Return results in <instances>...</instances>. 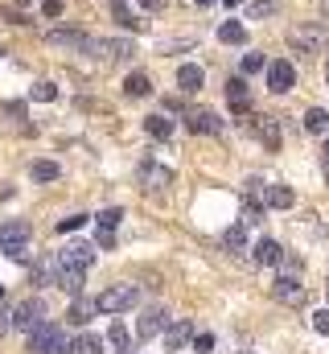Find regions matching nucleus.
I'll return each mask as SVG.
<instances>
[{
  "label": "nucleus",
  "mask_w": 329,
  "mask_h": 354,
  "mask_svg": "<svg viewBox=\"0 0 329 354\" xmlns=\"http://www.w3.org/2000/svg\"><path fill=\"white\" fill-rule=\"evenodd\" d=\"M25 239H29V223H25V218H12V223L0 227V248H8V243H25Z\"/></svg>",
  "instance_id": "14"
},
{
  "label": "nucleus",
  "mask_w": 329,
  "mask_h": 354,
  "mask_svg": "<svg viewBox=\"0 0 329 354\" xmlns=\"http://www.w3.org/2000/svg\"><path fill=\"white\" fill-rule=\"evenodd\" d=\"M58 264L62 268H86L95 264V248L91 243H70V248H62V256H58Z\"/></svg>",
  "instance_id": "7"
},
{
  "label": "nucleus",
  "mask_w": 329,
  "mask_h": 354,
  "mask_svg": "<svg viewBox=\"0 0 329 354\" xmlns=\"http://www.w3.org/2000/svg\"><path fill=\"white\" fill-rule=\"evenodd\" d=\"M140 8H164V0H136Z\"/></svg>",
  "instance_id": "41"
},
{
  "label": "nucleus",
  "mask_w": 329,
  "mask_h": 354,
  "mask_svg": "<svg viewBox=\"0 0 329 354\" xmlns=\"http://www.w3.org/2000/svg\"><path fill=\"white\" fill-rule=\"evenodd\" d=\"M288 46L297 54H321L329 46V29L326 25H297V29H288Z\"/></svg>",
  "instance_id": "1"
},
{
  "label": "nucleus",
  "mask_w": 329,
  "mask_h": 354,
  "mask_svg": "<svg viewBox=\"0 0 329 354\" xmlns=\"http://www.w3.org/2000/svg\"><path fill=\"white\" fill-rule=\"evenodd\" d=\"M41 12H46V17H62V0H46Z\"/></svg>",
  "instance_id": "40"
},
{
  "label": "nucleus",
  "mask_w": 329,
  "mask_h": 354,
  "mask_svg": "<svg viewBox=\"0 0 329 354\" xmlns=\"http://www.w3.org/2000/svg\"><path fill=\"white\" fill-rule=\"evenodd\" d=\"M263 202L276 206V210H288V206L297 202V194H292L288 185H267V189H263Z\"/></svg>",
  "instance_id": "16"
},
{
  "label": "nucleus",
  "mask_w": 329,
  "mask_h": 354,
  "mask_svg": "<svg viewBox=\"0 0 329 354\" xmlns=\"http://www.w3.org/2000/svg\"><path fill=\"white\" fill-rule=\"evenodd\" d=\"M128 330L120 326V322H111V330H107V346H111V354H128Z\"/></svg>",
  "instance_id": "25"
},
{
  "label": "nucleus",
  "mask_w": 329,
  "mask_h": 354,
  "mask_svg": "<svg viewBox=\"0 0 329 354\" xmlns=\"http://www.w3.org/2000/svg\"><path fill=\"white\" fill-rule=\"evenodd\" d=\"M223 248H227V252H235V256H239V252H247V231L239 227V223L223 231Z\"/></svg>",
  "instance_id": "22"
},
{
  "label": "nucleus",
  "mask_w": 329,
  "mask_h": 354,
  "mask_svg": "<svg viewBox=\"0 0 329 354\" xmlns=\"http://www.w3.org/2000/svg\"><path fill=\"white\" fill-rule=\"evenodd\" d=\"M0 297H4V288H0Z\"/></svg>",
  "instance_id": "46"
},
{
  "label": "nucleus",
  "mask_w": 329,
  "mask_h": 354,
  "mask_svg": "<svg viewBox=\"0 0 329 354\" xmlns=\"http://www.w3.org/2000/svg\"><path fill=\"white\" fill-rule=\"evenodd\" d=\"M169 322H173V317H169L164 309H149V313L140 317V342H144V338H153V334H157L161 326H169Z\"/></svg>",
  "instance_id": "15"
},
{
  "label": "nucleus",
  "mask_w": 329,
  "mask_h": 354,
  "mask_svg": "<svg viewBox=\"0 0 329 354\" xmlns=\"http://www.w3.org/2000/svg\"><path fill=\"white\" fill-rule=\"evenodd\" d=\"M58 288H66V292H82V268H62L58 264Z\"/></svg>",
  "instance_id": "21"
},
{
  "label": "nucleus",
  "mask_w": 329,
  "mask_h": 354,
  "mask_svg": "<svg viewBox=\"0 0 329 354\" xmlns=\"http://www.w3.org/2000/svg\"><path fill=\"white\" fill-rule=\"evenodd\" d=\"M4 256H8V260H17V264H29V248H25V243H8V248H4Z\"/></svg>",
  "instance_id": "33"
},
{
  "label": "nucleus",
  "mask_w": 329,
  "mask_h": 354,
  "mask_svg": "<svg viewBox=\"0 0 329 354\" xmlns=\"http://www.w3.org/2000/svg\"><path fill=\"white\" fill-rule=\"evenodd\" d=\"M227 103H231V111H239V115L251 111V91H247L243 79H231V83H227Z\"/></svg>",
  "instance_id": "11"
},
{
  "label": "nucleus",
  "mask_w": 329,
  "mask_h": 354,
  "mask_svg": "<svg viewBox=\"0 0 329 354\" xmlns=\"http://www.w3.org/2000/svg\"><path fill=\"white\" fill-rule=\"evenodd\" d=\"M243 71H247V75L263 71V54H247V58H243Z\"/></svg>",
  "instance_id": "37"
},
{
  "label": "nucleus",
  "mask_w": 329,
  "mask_h": 354,
  "mask_svg": "<svg viewBox=\"0 0 329 354\" xmlns=\"http://www.w3.org/2000/svg\"><path fill=\"white\" fill-rule=\"evenodd\" d=\"M194 351H198V354H210V351H214V338H210V334H198V338H194Z\"/></svg>",
  "instance_id": "38"
},
{
  "label": "nucleus",
  "mask_w": 329,
  "mask_h": 354,
  "mask_svg": "<svg viewBox=\"0 0 329 354\" xmlns=\"http://www.w3.org/2000/svg\"><path fill=\"white\" fill-rule=\"evenodd\" d=\"M82 223H86V214H79V210H75L70 218H62V223H58V231H62V235H66V231H79Z\"/></svg>",
  "instance_id": "35"
},
{
  "label": "nucleus",
  "mask_w": 329,
  "mask_h": 354,
  "mask_svg": "<svg viewBox=\"0 0 329 354\" xmlns=\"http://www.w3.org/2000/svg\"><path fill=\"white\" fill-rule=\"evenodd\" d=\"M0 54H4V50H0Z\"/></svg>",
  "instance_id": "47"
},
{
  "label": "nucleus",
  "mask_w": 329,
  "mask_h": 354,
  "mask_svg": "<svg viewBox=\"0 0 329 354\" xmlns=\"http://www.w3.org/2000/svg\"><path fill=\"white\" fill-rule=\"evenodd\" d=\"M70 354H103V338H95V334H79V338L70 342Z\"/></svg>",
  "instance_id": "27"
},
{
  "label": "nucleus",
  "mask_w": 329,
  "mask_h": 354,
  "mask_svg": "<svg viewBox=\"0 0 329 354\" xmlns=\"http://www.w3.org/2000/svg\"><path fill=\"white\" fill-rule=\"evenodd\" d=\"M292 83H297L292 62H284V58H280V62H272V66H267V87L276 91V95H288V91H292Z\"/></svg>",
  "instance_id": "6"
},
{
  "label": "nucleus",
  "mask_w": 329,
  "mask_h": 354,
  "mask_svg": "<svg viewBox=\"0 0 329 354\" xmlns=\"http://www.w3.org/2000/svg\"><path fill=\"white\" fill-rule=\"evenodd\" d=\"M41 322H46V301H37V297L21 301V305L12 309V326H17L21 334H33V330H37Z\"/></svg>",
  "instance_id": "4"
},
{
  "label": "nucleus",
  "mask_w": 329,
  "mask_h": 354,
  "mask_svg": "<svg viewBox=\"0 0 329 354\" xmlns=\"http://www.w3.org/2000/svg\"><path fill=\"white\" fill-rule=\"evenodd\" d=\"M218 41H227V46H243V41H247V29L239 25V21H223Z\"/></svg>",
  "instance_id": "24"
},
{
  "label": "nucleus",
  "mask_w": 329,
  "mask_h": 354,
  "mask_svg": "<svg viewBox=\"0 0 329 354\" xmlns=\"http://www.w3.org/2000/svg\"><path fill=\"white\" fill-rule=\"evenodd\" d=\"M305 132H329V111L326 107H309V111H305Z\"/></svg>",
  "instance_id": "26"
},
{
  "label": "nucleus",
  "mask_w": 329,
  "mask_h": 354,
  "mask_svg": "<svg viewBox=\"0 0 329 354\" xmlns=\"http://www.w3.org/2000/svg\"><path fill=\"white\" fill-rule=\"evenodd\" d=\"M276 8H280V0H255L251 4V17H272Z\"/></svg>",
  "instance_id": "34"
},
{
  "label": "nucleus",
  "mask_w": 329,
  "mask_h": 354,
  "mask_svg": "<svg viewBox=\"0 0 329 354\" xmlns=\"http://www.w3.org/2000/svg\"><path fill=\"white\" fill-rule=\"evenodd\" d=\"M272 292H276V301H288V305H301V301H305V288H301L292 276H280V280L272 284Z\"/></svg>",
  "instance_id": "12"
},
{
  "label": "nucleus",
  "mask_w": 329,
  "mask_h": 354,
  "mask_svg": "<svg viewBox=\"0 0 329 354\" xmlns=\"http://www.w3.org/2000/svg\"><path fill=\"white\" fill-rule=\"evenodd\" d=\"M326 79H329V62H326Z\"/></svg>",
  "instance_id": "45"
},
{
  "label": "nucleus",
  "mask_w": 329,
  "mask_h": 354,
  "mask_svg": "<svg viewBox=\"0 0 329 354\" xmlns=\"http://www.w3.org/2000/svg\"><path fill=\"white\" fill-rule=\"evenodd\" d=\"M185 128H189V132H218L223 120H218L214 111H206V107H189V111H185Z\"/></svg>",
  "instance_id": "8"
},
{
  "label": "nucleus",
  "mask_w": 329,
  "mask_h": 354,
  "mask_svg": "<svg viewBox=\"0 0 329 354\" xmlns=\"http://www.w3.org/2000/svg\"><path fill=\"white\" fill-rule=\"evenodd\" d=\"M95 58H107V62H124V58H132V41H124V37H111V41H91L86 46Z\"/></svg>",
  "instance_id": "5"
},
{
  "label": "nucleus",
  "mask_w": 329,
  "mask_h": 354,
  "mask_svg": "<svg viewBox=\"0 0 329 354\" xmlns=\"http://www.w3.org/2000/svg\"><path fill=\"white\" fill-rule=\"evenodd\" d=\"M120 218H124V210H120V206H111V210H103L95 223H99V231H115V227H120Z\"/></svg>",
  "instance_id": "31"
},
{
  "label": "nucleus",
  "mask_w": 329,
  "mask_h": 354,
  "mask_svg": "<svg viewBox=\"0 0 329 354\" xmlns=\"http://www.w3.org/2000/svg\"><path fill=\"white\" fill-rule=\"evenodd\" d=\"M144 128H149L153 140H173V120H164V115H149Z\"/></svg>",
  "instance_id": "23"
},
{
  "label": "nucleus",
  "mask_w": 329,
  "mask_h": 354,
  "mask_svg": "<svg viewBox=\"0 0 329 354\" xmlns=\"http://www.w3.org/2000/svg\"><path fill=\"white\" fill-rule=\"evenodd\" d=\"M140 305V288L136 284H115L99 297V313H124V309H136Z\"/></svg>",
  "instance_id": "3"
},
{
  "label": "nucleus",
  "mask_w": 329,
  "mask_h": 354,
  "mask_svg": "<svg viewBox=\"0 0 329 354\" xmlns=\"http://www.w3.org/2000/svg\"><path fill=\"white\" fill-rule=\"evenodd\" d=\"M251 132L267 145V149H280V124L272 115H251Z\"/></svg>",
  "instance_id": "10"
},
{
  "label": "nucleus",
  "mask_w": 329,
  "mask_h": 354,
  "mask_svg": "<svg viewBox=\"0 0 329 354\" xmlns=\"http://www.w3.org/2000/svg\"><path fill=\"white\" fill-rule=\"evenodd\" d=\"M313 330H317V334H329V309H317V313H313Z\"/></svg>",
  "instance_id": "36"
},
{
  "label": "nucleus",
  "mask_w": 329,
  "mask_h": 354,
  "mask_svg": "<svg viewBox=\"0 0 329 354\" xmlns=\"http://www.w3.org/2000/svg\"><path fill=\"white\" fill-rule=\"evenodd\" d=\"M95 313H99V301H82V297H75V301H70V313H66V317H70L75 326H82V322H91Z\"/></svg>",
  "instance_id": "20"
},
{
  "label": "nucleus",
  "mask_w": 329,
  "mask_h": 354,
  "mask_svg": "<svg viewBox=\"0 0 329 354\" xmlns=\"http://www.w3.org/2000/svg\"><path fill=\"white\" fill-rule=\"evenodd\" d=\"M202 83H206L202 66H194V62H189V66H181V71H177V87L185 91V95H198V91H202Z\"/></svg>",
  "instance_id": "13"
},
{
  "label": "nucleus",
  "mask_w": 329,
  "mask_h": 354,
  "mask_svg": "<svg viewBox=\"0 0 329 354\" xmlns=\"http://www.w3.org/2000/svg\"><path fill=\"white\" fill-rule=\"evenodd\" d=\"M227 4H231V8H235V4H243V0H227Z\"/></svg>",
  "instance_id": "43"
},
{
  "label": "nucleus",
  "mask_w": 329,
  "mask_h": 354,
  "mask_svg": "<svg viewBox=\"0 0 329 354\" xmlns=\"http://www.w3.org/2000/svg\"><path fill=\"white\" fill-rule=\"evenodd\" d=\"M259 214H263V206H259V202H247V210H243V223H259Z\"/></svg>",
  "instance_id": "39"
},
{
  "label": "nucleus",
  "mask_w": 329,
  "mask_h": 354,
  "mask_svg": "<svg viewBox=\"0 0 329 354\" xmlns=\"http://www.w3.org/2000/svg\"><path fill=\"white\" fill-rule=\"evenodd\" d=\"M189 338H194V330H189V322H177V326L169 322V330H164V342H169V351H181V346H185Z\"/></svg>",
  "instance_id": "19"
},
{
  "label": "nucleus",
  "mask_w": 329,
  "mask_h": 354,
  "mask_svg": "<svg viewBox=\"0 0 329 354\" xmlns=\"http://www.w3.org/2000/svg\"><path fill=\"white\" fill-rule=\"evenodd\" d=\"M46 41H50V46H66V50H86V46H91V37L70 33V29H58V33H50Z\"/></svg>",
  "instance_id": "17"
},
{
  "label": "nucleus",
  "mask_w": 329,
  "mask_h": 354,
  "mask_svg": "<svg viewBox=\"0 0 329 354\" xmlns=\"http://www.w3.org/2000/svg\"><path fill=\"white\" fill-rule=\"evenodd\" d=\"M140 185H149L153 194H161L164 185H173V169H164V165H153V161H144V165H140Z\"/></svg>",
  "instance_id": "9"
},
{
  "label": "nucleus",
  "mask_w": 329,
  "mask_h": 354,
  "mask_svg": "<svg viewBox=\"0 0 329 354\" xmlns=\"http://www.w3.org/2000/svg\"><path fill=\"white\" fill-rule=\"evenodd\" d=\"M111 8H115V17H120V21H124L128 29H140V25H144V21H140V17L132 12V4H128V0H111Z\"/></svg>",
  "instance_id": "29"
},
{
  "label": "nucleus",
  "mask_w": 329,
  "mask_h": 354,
  "mask_svg": "<svg viewBox=\"0 0 329 354\" xmlns=\"http://www.w3.org/2000/svg\"><path fill=\"white\" fill-rule=\"evenodd\" d=\"M198 4H214V0H198Z\"/></svg>",
  "instance_id": "44"
},
{
  "label": "nucleus",
  "mask_w": 329,
  "mask_h": 354,
  "mask_svg": "<svg viewBox=\"0 0 329 354\" xmlns=\"http://www.w3.org/2000/svg\"><path fill=\"white\" fill-rule=\"evenodd\" d=\"M284 260V248L276 243V239H259V248H255V264H280Z\"/></svg>",
  "instance_id": "18"
},
{
  "label": "nucleus",
  "mask_w": 329,
  "mask_h": 354,
  "mask_svg": "<svg viewBox=\"0 0 329 354\" xmlns=\"http://www.w3.org/2000/svg\"><path fill=\"white\" fill-rule=\"evenodd\" d=\"M29 346H33V354H70V338H66L58 326L41 322V326L29 334Z\"/></svg>",
  "instance_id": "2"
},
{
  "label": "nucleus",
  "mask_w": 329,
  "mask_h": 354,
  "mask_svg": "<svg viewBox=\"0 0 329 354\" xmlns=\"http://www.w3.org/2000/svg\"><path fill=\"white\" fill-rule=\"evenodd\" d=\"M29 174H33V181H54L62 169H58L54 161H33V169H29Z\"/></svg>",
  "instance_id": "30"
},
{
  "label": "nucleus",
  "mask_w": 329,
  "mask_h": 354,
  "mask_svg": "<svg viewBox=\"0 0 329 354\" xmlns=\"http://www.w3.org/2000/svg\"><path fill=\"white\" fill-rule=\"evenodd\" d=\"M29 99L50 103V99H58V87H54V83H37V87H29Z\"/></svg>",
  "instance_id": "32"
},
{
  "label": "nucleus",
  "mask_w": 329,
  "mask_h": 354,
  "mask_svg": "<svg viewBox=\"0 0 329 354\" xmlns=\"http://www.w3.org/2000/svg\"><path fill=\"white\" fill-rule=\"evenodd\" d=\"M124 91L132 95V99H144V95H153V83H149V75H128V83H124Z\"/></svg>",
  "instance_id": "28"
},
{
  "label": "nucleus",
  "mask_w": 329,
  "mask_h": 354,
  "mask_svg": "<svg viewBox=\"0 0 329 354\" xmlns=\"http://www.w3.org/2000/svg\"><path fill=\"white\" fill-rule=\"evenodd\" d=\"M321 161H326V177H329V140H326V153H321Z\"/></svg>",
  "instance_id": "42"
}]
</instances>
